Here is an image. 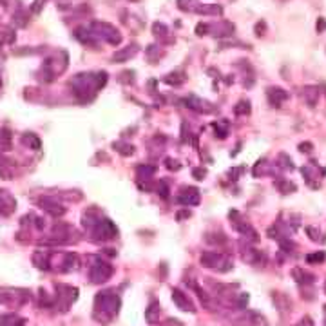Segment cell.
Wrapping results in <instances>:
<instances>
[{"mask_svg": "<svg viewBox=\"0 0 326 326\" xmlns=\"http://www.w3.org/2000/svg\"><path fill=\"white\" fill-rule=\"evenodd\" d=\"M185 80H187V76H185V73H181V71H176V73H170L165 76V82L170 83V85H181Z\"/></svg>", "mask_w": 326, "mask_h": 326, "instance_id": "14", "label": "cell"}, {"mask_svg": "<svg viewBox=\"0 0 326 326\" xmlns=\"http://www.w3.org/2000/svg\"><path fill=\"white\" fill-rule=\"evenodd\" d=\"M178 8L181 11H192L198 8V0H178Z\"/></svg>", "mask_w": 326, "mask_h": 326, "instance_id": "22", "label": "cell"}, {"mask_svg": "<svg viewBox=\"0 0 326 326\" xmlns=\"http://www.w3.org/2000/svg\"><path fill=\"white\" fill-rule=\"evenodd\" d=\"M201 263L205 266H216L219 263V256L217 254H203L201 256Z\"/></svg>", "mask_w": 326, "mask_h": 326, "instance_id": "20", "label": "cell"}, {"mask_svg": "<svg viewBox=\"0 0 326 326\" xmlns=\"http://www.w3.org/2000/svg\"><path fill=\"white\" fill-rule=\"evenodd\" d=\"M154 35L156 36H165L167 35V27L163 24H154Z\"/></svg>", "mask_w": 326, "mask_h": 326, "instance_id": "25", "label": "cell"}, {"mask_svg": "<svg viewBox=\"0 0 326 326\" xmlns=\"http://www.w3.org/2000/svg\"><path fill=\"white\" fill-rule=\"evenodd\" d=\"M0 85H2V80H0Z\"/></svg>", "mask_w": 326, "mask_h": 326, "instance_id": "34", "label": "cell"}, {"mask_svg": "<svg viewBox=\"0 0 326 326\" xmlns=\"http://www.w3.org/2000/svg\"><path fill=\"white\" fill-rule=\"evenodd\" d=\"M234 114L236 116H247V114H250V104L245 100L239 102V104L234 107Z\"/></svg>", "mask_w": 326, "mask_h": 326, "instance_id": "18", "label": "cell"}, {"mask_svg": "<svg viewBox=\"0 0 326 326\" xmlns=\"http://www.w3.org/2000/svg\"><path fill=\"white\" fill-rule=\"evenodd\" d=\"M13 149V136L8 129H0V152H8Z\"/></svg>", "mask_w": 326, "mask_h": 326, "instance_id": "10", "label": "cell"}, {"mask_svg": "<svg viewBox=\"0 0 326 326\" xmlns=\"http://www.w3.org/2000/svg\"><path fill=\"white\" fill-rule=\"evenodd\" d=\"M196 11H198L200 15H214V17H217V15H221V13H223L221 6H217V4L198 6V8H196Z\"/></svg>", "mask_w": 326, "mask_h": 326, "instance_id": "11", "label": "cell"}, {"mask_svg": "<svg viewBox=\"0 0 326 326\" xmlns=\"http://www.w3.org/2000/svg\"><path fill=\"white\" fill-rule=\"evenodd\" d=\"M154 191L158 192V194H161V198H169V187L165 185V181H160L154 185Z\"/></svg>", "mask_w": 326, "mask_h": 326, "instance_id": "23", "label": "cell"}, {"mask_svg": "<svg viewBox=\"0 0 326 326\" xmlns=\"http://www.w3.org/2000/svg\"><path fill=\"white\" fill-rule=\"evenodd\" d=\"M0 326H24V319L15 315V313L2 315V317H0Z\"/></svg>", "mask_w": 326, "mask_h": 326, "instance_id": "13", "label": "cell"}, {"mask_svg": "<svg viewBox=\"0 0 326 326\" xmlns=\"http://www.w3.org/2000/svg\"><path fill=\"white\" fill-rule=\"evenodd\" d=\"M315 27H317L319 33H322V31L326 29V20H324V18H319V20H317V26H315Z\"/></svg>", "mask_w": 326, "mask_h": 326, "instance_id": "29", "label": "cell"}, {"mask_svg": "<svg viewBox=\"0 0 326 326\" xmlns=\"http://www.w3.org/2000/svg\"><path fill=\"white\" fill-rule=\"evenodd\" d=\"M20 294H17L15 290H2L0 292V303L8 304V306H18L22 304L26 299H18Z\"/></svg>", "mask_w": 326, "mask_h": 326, "instance_id": "8", "label": "cell"}, {"mask_svg": "<svg viewBox=\"0 0 326 326\" xmlns=\"http://www.w3.org/2000/svg\"><path fill=\"white\" fill-rule=\"evenodd\" d=\"M114 149H116L122 156H130V154H134V147L130 144H123V142H116V144L113 145Z\"/></svg>", "mask_w": 326, "mask_h": 326, "instance_id": "17", "label": "cell"}, {"mask_svg": "<svg viewBox=\"0 0 326 326\" xmlns=\"http://www.w3.org/2000/svg\"><path fill=\"white\" fill-rule=\"evenodd\" d=\"M22 144L27 145L29 149H33V151H38L40 149V138L36 134H33V132H27V134L22 136Z\"/></svg>", "mask_w": 326, "mask_h": 326, "instance_id": "12", "label": "cell"}, {"mask_svg": "<svg viewBox=\"0 0 326 326\" xmlns=\"http://www.w3.org/2000/svg\"><path fill=\"white\" fill-rule=\"evenodd\" d=\"M17 209V200H15L11 192L9 191H0V214H4V216H11Z\"/></svg>", "mask_w": 326, "mask_h": 326, "instance_id": "2", "label": "cell"}, {"mask_svg": "<svg viewBox=\"0 0 326 326\" xmlns=\"http://www.w3.org/2000/svg\"><path fill=\"white\" fill-rule=\"evenodd\" d=\"M299 151L301 152H312V144H308V142H306V144H301Z\"/></svg>", "mask_w": 326, "mask_h": 326, "instance_id": "30", "label": "cell"}, {"mask_svg": "<svg viewBox=\"0 0 326 326\" xmlns=\"http://www.w3.org/2000/svg\"><path fill=\"white\" fill-rule=\"evenodd\" d=\"M178 201L183 205H189V207H196V205H200V201H201L200 191L194 187H185L181 194L178 196Z\"/></svg>", "mask_w": 326, "mask_h": 326, "instance_id": "3", "label": "cell"}, {"mask_svg": "<svg viewBox=\"0 0 326 326\" xmlns=\"http://www.w3.org/2000/svg\"><path fill=\"white\" fill-rule=\"evenodd\" d=\"M92 35L100 36L104 38L105 42L113 43V45H118V43L122 42V35L116 31V27H113L111 24H105V22H95L92 24Z\"/></svg>", "mask_w": 326, "mask_h": 326, "instance_id": "1", "label": "cell"}, {"mask_svg": "<svg viewBox=\"0 0 326 326\" xmlns=\"http://www.w3.org/2000/svg\"><path fill=\"white\" fill-rule=\"evenodd\" d=\"M319 96H321V89L315 85H306L301 89V98L304 100V104L308 107H315L319 102Z\"/></svg>", "mask_w": 326, "mask_h": 326, "instance_id": "4", "label": "cell"}, {"mask_svg": "<svg viewBox=\"0 0 326 326\" xmlns=\"http://www.w3.org/2000/svg\"><path fill=\"white\" fill-rule=\"evenodd\" d=\"M167 169H174V170H178V169H179V165H178V163H176V161H172V160H170V158H169V160H167Z\"/></svg>", "mask_w": 326, "mask_h": 326, "instance_id": "31", "label": "cell"}, {"mask_svg": "<svg viewBox=\"0 0 326 326\" xmlns=\"http://www.w3.org/2000/svg\"><path fill=\"white\" fill-rule=\"evenodd\" d=\"M138 53V45H127V48L120 49V51L114 53V60L116 62H127L130 57H134Z\"/></svg>", "mask_w": 326, "mask_h": 326, "instance_id": "9", "label": "cell"}, {"mask_svg": "<svg viewBox=\"0 0 326 326\" xmlns=\"http://www.w3.org/2000/svg\"><path fill=\"white\" fill-rule=\"evenodd\" d=\"M172 297H174V301L178 303L179 308H183V310H194V308H192V304L189 303V299H187L185 296H183V294H181L179 290H174V296H172Z\"/></svg>", "mask_w": 326, "mask_h": 326, "instance_id": "16", "label": "cell"}, {"mask_svg": "<svg viewBox=\"0 0 326 326\" xmlns=\"http://www.w3.org/2000/svg\"><path fill=\"white\" fill-rule=\"evenodd\" d=\"M192 174H194L196 179H203L207 172H205V169H194V170H192Z\"/></svg>", "mask_w": 326, "mask_h": 326, "instance_id": "28", "label": "cell"}, {"mask_svg": "<svg viewBox=\"0 0 326 326\" xmlns=\"http://www.w3.org/2000/svg\"><path fill=\"white\" fill-rule=\"evenodd\" d=\"M266 96H268V102L274 107H281L283 102L288 100V92L281 87H268V91H266Z\"/></svg>", "mask_w": 326, "mask_h": 326, "instance_id": "5", "label": "cell"}, {"mask_svg": "<svg viewBox=\"0 0 326 326\" xmlns=\"http://www.w3.org/2000/svg\"><path fill=\"white\" fill-rule=\"evenodd\" d=\"M306 232H308L310 238H312L313 241H322L321 232H317V228H313V226H308V228H306Z\"/></svg>", "mask_w": 326, "mask_h": 326, "instance_id": "24", "label": "cell"}, {"mask_svg": "<svg viewBox=\"0 0 326 326\" xmlns=\"http://www.w3.org/2000/svg\"><path fill=\"white\" fill-rule=\"evenodd\" d=\"M40 205H42V209L45 210V212H49L51 216H55V217L64 216V214H65L64 207H62L58 201L53 200V198H42V200H40Z\"/></svg>", "mask_w": 326, "mask_h": 326, "instance_id": "6", "label": "cell"}, {"mask_svg": "<svg viewBox=\"0 0 326 326\" xmlns=\"http://www.w3.org/2000/svg\"><path fill=\"white\" fill-rule=\"evenodd\" d=\"M136 172H138V178L151 179L152 176H154V172H156V167L154 165H139L138 169H136Z\"/></svg>", "mask_w": 326, "mask_h": 326, "instance_id": "15", "label": "cell"}, {"mask_svg": "<svg viewBox=\"0 0 326 326\" xmlns=\"http://www.w3.org/2000/svg\"><path fill=\"white\" fill-rule=\"evenodd\" d=\"M187 107L194 109V111H198V113H203V114L214 113V107L209 104V102L201 100V98H196V96H191V98H187Z\"/></svg>", "mask_w": 326, "mask_h": 326, "instance_id": "7", "label": "cell"}, {"mask_svg": "<svg viewBox=\"0 0 326 326\" xmlns=\"http://www.w3.org/2000/svg\"><path fill=\"white\" fill-rule=\"evenodd\" d=\"M265 29H266L265 22H257V26H256V35H257V36H263V35H265Z\"/></svg>", "mask_w": 326, "mask_h": 326, "instance_id": "27", "label": "cell"}, {"mask_svg": "<svg viewBox=\"0 0 326 326\" xmlns=\"http://www.w3.org/2000/svg\"><path fill=\"white\" fill-rule=\"evenodd\" d=\"M33 263H35L38 268H48V254L36 252L35 256H33Z\"/></svg>", "mask_w": 326, "mask_h": 326, "instance_id": "21", "label": "cell"}, {"mask_svg": "<svg viewBox=\"0 0 326 326\" xmlns=\"http://www.w3.org/2000/svg\"><path fill=\"white\" fill-rule=\"evenodd\" d=\"M313 259H315V261H322V259H324V254L321 252V254H315V256H308V261H313Z\"/></svg>", "mask_w": 326, "mask_h": 326, "instance_id": "33", "label": "cell"}, {"mask_svg": "<svg viewBox=\"0 0 326 326\" xmlns=\"http://www.w3.org/2000/svg\"><path fill=\"white\" fill-rule=\"evenodd\" d=\"M210 31V26L209 24H200V26L196 27V33H198V35H207V33H209Z\"/></svg>", "mask_w": 326, "mask_h": 326, "instance_id": "26", "label": "cell"}, {"mask_svg": "<svg viewBox=\"0 0 326 326\" xmlns=\"http://www.w3.org/2000/svg\"><path fill=\"white\" fill-rule=\"evenodd\" d=\"M277 189L283 192V194H290V192H296V185L292 181H288V179H281V181H277Z\"/></svg>", "mask_w": 326, "mask_h": 326, "instance_id": "19", "label": "cell"}, {"mask_svg": "<svg viewBox=\"0 0 326 326\" xmlns=\"http://www.w3.org/2000/svg\"><path fill=\"white\" fill-rule=\"evenodd\" d=\"M42 2H45V0H35V6H33V11H35V13H38L40 11V8H42Z\"/></svg>", "mask_w": 326, "mask_h": 326, "instance_id": "32", "label": "cell"}]
</instances>
